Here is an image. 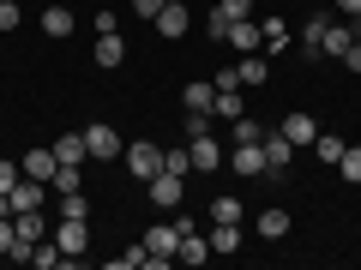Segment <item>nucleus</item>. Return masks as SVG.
Wrapping results in <instances>:
<instances>
[{"mask_svg": "<svg viewBox=\"0 0 361 270\" xmlns=\"http://www.w3.org/2000/svg\"><path fill=\"white\" fill-rule=\"evenodd\" d=\"M343 66H349V72H361V37L349 42V54H343Z\"/></svg>", "mask_w": 361, "mask_h": 270, "instance_id": "4c0bfd02", "label": "nucleus"}, {"mask_svg": "<svg viewBox=\"0 0 361 270\" xmlns=\"http://www.w3.org/2000/svg\"><path fill=\"white\" fill-rule=\"evenodd\" d=\"M259 37H265V49H283V42H289V25H283V18H265Z\"/></svg>", "mask_w": 361, "mask_h": 270, "instance_id": "393cba45", "label": "nucleus"}, {"mask_svg": "<svg viewBox=\"0 0 361 270\" xmlns=\"http://www.w3.org/2000/svg\"><path fill=\"white\" fill-rule=\"evenodd\" d=\"M175 258H180V264H205V258H211V240H199V234L187 229V234H180V246H175Z\"/></svg>", "mask_w": 361, "mask_h": 270, "instance_id": "dca6fc26", "label": "nucleus"}, {"mask_svg": "<svg viewBox=\"0 0 361 270\" xmlns=\"http://www.w3.org/2000/svg\"><path fill=\"white\" fill-rule=\"evenodd\" d=\"M337 168H343V180H355V186H361V144H349V150L337 156Z\"/></svg>", "mask_w": 361, "mask_h": 270, "instance_id": "c85d7f7f", "label": "nucleus"}, {"mask_svg": "<svg viewBox=\"0 0 361 270\" xmlns=\"http://www.w3.org/2000/svg\"><path fill=\"white\" fill-rule=\"evenodd\" d=\"M235 78H241V90H247V84H265V78H271V66L259 60V54H241V60H235Z\"/></svg>", "mask_w": 361, "mask_h": 270, "instance_id": "a211bd4d", "label": "nucleus"}, {"mask_svg": "<svg viewBox=\"0 0 361 270\" xmlns=\"http://www.w3.org/2000/svg\"><path fill=\"white\" fill-rule=\"evenodd\" d=\"M90 25H97V37H109V30H121V13H97Z\"/></svg>", "mask_w": 361, "mask_h": 270, "instance_id": "72a5a7b5", "label": "nucleus"}, {"mask_svg": "<svg viewBox=\"0 0 361 270\" xmlns=\"http://www.w3.org/2000/svg\"><path fill=\"white\" fill-rule=\"evenodd\" d=\"M18 246V229H13V217H0V252H13Z\"/></svg>", "mask_w": 361, "mask_h": 270, "instance_id": "473e14b6", "label": "nucleus"}, {"mask_svg": "<svg viewBox=\"0 0 361 270\" xmlns=\"http://www.w3.org/2000/svg\"><path fill=\"white\" fill-rule=\"evenodd\" d=\"M18 18H25V6L18 0H0V30H18Z\"/></svg>", "mask_w": 361, "mask_h": 270, "instance_id": "c756f323", "label": "nucleus"}, {"mask_svg": "<svg viewBox=\"0 0 361 270\" xmlns=\"http://www.w3.org/2000/svg\"><path fill=\"white\" fill-rule=\"evenodd\" d=\"M259 234H265V240H283L289 234V210H277V205L259 210Z\"/></svg>", "mask_w": 361, "mask_h": 270, "instance_id": "6ab92c4d", "label": "nucleus"}, {"mask_svg": "<svg viewBox=\"0 0 361 270\" xmlns=\"http://www.w3.org/2000/svg\"><path fill=\"white\" fill-rule=\"evenodd\" d=\"M187 156H193V168H205V174H211V168H223V162H229V156H223V144L211 139V132H199V139L187 144Z\"/></svg>", "mask_w": 361, "mask_h": 270, "instance_id": "0eeeda50", "label": "nucleus"}, {"mask_svg": "<svg viewBox=\"0 0 361 270\" xmlns=\"http://www.w3.org/2000/svg\"><path fill=\"white\" fill-rule=\"evenodd\" d=\"M175 246H180L175 222H151V229H145V252H151V258H169V264H175Z\"/></svg>", "mask_w": 361, "mask_h": 270, "instance_id": "f03ea898", "label": "nucleus"}, {"mask_svg": "<svg viewBox=\"0 0 361 270\" xmlns=\"http://www.w3.org/2000/svg\"><path fill=\"white\" fill-rule=\"evenodd\" d=\"M18 168H25L30 180H54V168H61V156H54V150H30L25 162H18Z\"/></svg>", "mask_w": 361, "mask_h": 270, "instance_id": "2eb2a0df", "label": "nucleus"}, {"mask_svg": "<svg viewBox=\"0 0 361 270\" xmlns=\"http://www.w3.org/2000/svg\"><path fill=\"white\" fill-rule=\"evenodd\" d=\"M151 25H157V37H169V42H180V37H187V6H180V0H169L163 13L151 18Z\"/></svg>", "mask_w": 361, "mask_h": 270, "instance_id": "6e6552de", "label": "nucleus"}, {"mask_svg": "<svg viewBox=\"0 0 361 270\" xmlns=\"http://www.w3.org/2000/svg\"><path fill=\"white\" fill-rule=\"evenodd\" d=\"M223 42H235V54H259V49H265V37H259V25H253V18H235Z\"/></svg>", "mask_w": 361, "mask_h": 270, "instance_id": "1a4fd4ad", "label": "nucleus"}, {"mask_svg": "<svg viewBox=\"0 0 361 270\" xmlns=\"http://www.w3.org/2000/svg\"><path fill=\"white\" fill-rule=\"evenodd\" d=\"M85 150L90 156H121L127 144H121V132L109 127V120H97V127H85Z\"/></svg>", "mask_w": 361, "mask_h": 270, "instance_id": "7ed1b4c3", "label": "nucleus"}, {"mask_svg": "<svg viewBox=\"0 0 361 270\" xmlns=\"http://www.w3.org/2000/svg\"><path fill=\"white\" fill-rule=\"evenodd\" d=\"M343 150H349V144L337 139V132H319V139H313V156H319V162H337Z\"/></svg>", "mask_w": 361, "mask_h": 270, "instance_id": "5701e85b", "label": "nucleus"}, {"mask_svg": "<svg viewBox=\"0 0 361 270\" xmlns=\"http://www.w3.org/2000/svg\"><path fill=\"white\" fill-rule=\"evenodd\" d=\"M121 60H127V49H121V30L97 37V66H121Z\"/></svg>", "mask_w": 361, "mask_h": 270, "instance_id": "412c9836", "label": "nucleus"}, {"mask_svg": "<svg viewBox=\"0 0 361 270\" xmlns=\"http://www.w3.org/2000/svg\"><path fill=\"white\" fill-rule=\"evenodd\" d=\"M325 25H331V18H307V30H301V42H307V54H319V42H325Z\"/></svg>", "mask_w": 361, "mask_h": 270, "instance_id": "cd10ccee", "label": "nucleus"}, {"mask_svg": "<svg viewBox=\"0 0 361 270\" xmlns=\"http://www.w3.org/2000/svg\"><path fill=\"white\" fill-rule=\"evenodd\" d=\"M163 168H169V174H180V180H187V168H193V156H180V150H163Z\"/></svg>", "mask_w": 361, "mask_h": 270, "instance_id": "7c9ffc66", "label": "nucleus"}, {"mask_svg": "<svg viewBox=\"0 0 361 270\" xmlns=\"http://www.w3.org/2000/svg\"><path fill=\"white\" fill-rule=\"evenodd\" d=\"M211 222H241V198H211Z\"/></svg>", "mask_w": 361, "mask_h": 270, "instance_id": "a878e982", "label": "nucleus"}, {"mask_svg": "<svg viewBox=\"0 0 361 270\" xmlns=\"http://www.w3.org/2000/svg\"><path fill=\"white\" fill-rule=\"evenodd\" d=\"M349 42H355V30H349V25H325V42H319V54L343 60V54H349Z\"/></svg>", "mask_w": 361, "mask_h": 270, "instance_id": "4468645a", "label": "nucleus"}, {"mask_svg": "<svg viewBox=\"0 0 361 270\" xmlns=\"http://www.w3.org/2000/svg\"><path fill=\"white\" fill-rule=\"evenodd\" d=\"M217 6H223L229 18H247V13H253V0H217Z\"/></svg>", "mask_w": 361, "mask_h": 270, "instance_id": "c9c22d12", "label": "nucleus"}, {"mask_svg": "<svg viewBox=\"0 0 361 270\" xmlns=\"http://www.w3.org/2000/svg\"><path fill=\"white\" fill-rule=\"evenodd\" d=\"M229 168H235V174H265V144H235Z\"/></svg>", "mask_w": 361, "mask_h": 270, "instance_id": "9d476101", "label": "nucleus"}, {"mask_svg": "<svg viewBox=\"0 0 361 270\" xmlns=\"http://www.w3.org/2000/svg\"><path fill=\"white\" fill-rule=\"evenodd\" d=\"M145 186H151V205H180V174H169V168L151 174Z\"/></svg>", "mask_w": 361, "mask_h": 270, "instance_id": "f8f14e48", "label": "nucleus"}, {"mask_svg": "<svg viewBox=\"0 0 361 270\" xmlns=\"http://www.w3.org/2000/svg\"><path fill=\"white\" fill-rule=\"evenodd\" d=\"M54 246H61L66 258H85V246H90V229H85V217H61V229H54Z\"/></svg>", "mask_w": 361, "mask_h": 270, "instance_id": "f257e3e1", "label": "nucleus"}, {"mask_svg": "<svg viewBox=\"0 0 361 270\" xmlns=\"http://www.w3.org/2000/svg\"><path fill=\"white\" fill-rule=\"evenodd\" d=\"M259 144H265V174H283V168H289V156H295V144H289V139H283L277 127H271V132H265Z\"/></svg>", "mask_w": 361, "mask_h": 270, "instance_id": "423d86ee", "label": "nucleus"}, {"mask_svg": "<svg viewBox=\"0 0 361 270\" xmlns=\"http://www.w3.org/2000/svg\"><path fill=\"white\" fill-rule=\"evenodd\" d=\"M277 132H283V139L295 144V150H301V144H313V139H319V127H313V115H283V127H277Z\"/></svg>", "mask_w": 361, "mask_h": 270, "instance_id": "9b49d317", "label": "nucleus"}, {"mask_svg": "<svg viewBox=\"0 0 361 270\" xmlns=\"http://www.w3.org/2000/svg\"><path fill=\"white\" fill-rule=\"evenodd\" d=\"M73 25H78V18H73V6H49V13H42V30H49L54 42H61V37H73Z\"/></svg>", "mask_w": 361, "mask_h": 270, "instance_id": "f3484780", "label": "nucleus"}, {"mask_svg": "<svg viewBox=\"0 0 361 270\" xmlns=\"http://www.w3.org/2000/svg\"><path fill=\"white\" fill-rule=\"evenodd\" d=\"M259 139H265V127H259L253 115H241V120H235V144H259Z\"/></svg>", "mask_w": 361, "mask_h": 270, "instance_id": "bb28decb", "label": "nucleus"}, {"mask_svg": "<svg viewBox=\"0 0 361 270\" xmlns=\"http://www.w3.org/2000/svg\"><path fill=\"white\" fill-rule=\"evenodd\" d=\"M211 115H217V120H241V115H247L241 90H217V103H211Z\"/></svg>", "mask_w": 361, "mask_h": 270, "instance_id": "aec40b11", "label": "nucleus"}, {"mask_svg": "<svg viewBox=\"0 0 361 270\" xmlns=\"http://www.w3.org/2000/svg\"><path fill=\"white\" fill-rule=\"evenodd\" d=\"M211 252H241V222H211Z\"/></svg>", "mask_w": 361, "mask_h": 270, "instance_id": "ddd939ff", "label": "nucleus"}, {"mask_svg": "<svg viewBox=\"0 0 361 270\" xmlns=\"http://www.w3.org/2000/svg\"><path fill=\"white\" fill-rule=\"evenodd\" d=\"M163 6H169V0H133V13H139V18H157Z\"/></svg>", "mask_w": 361, "mask_h": 270, "instance_id": "e433bc0d", "label": "nucleus"}, {"mask_svg": "<svg viewBox=\"0 0 361 270\" xmlns=\"http://www.w3.org/2000/svg\"><path fill=\"white\" fill-rule=\"evenodd\" d=\"M18 174H25L18 162H0V193H13V180H18Z\"/></svg>", "mask_w": 361, "mask_h": 270, "instance_id": "f704fd0d", "label": "nucleus"}, {"mask_svg": "<svg viewBox=\"0 0 361 270\" xmlns=\"http://www.w3.org/2000/svg\"><path fill=\"white\" fill-rule=\"evenodd\" d=\"M54 156H61V162H85V156H90L85 150V132H66V139L54 144Z\"/></svg>", "mask_w": 361, "mask_h": 270, "instance_id": "4be33fe9", "label": "nucleus"}, {"mask_svg": "<svg viewBox=\"0 0 361 270\" xmlns=\"http://www.w3.org/2000/svg\"><path fill=\"white\" fill-rule=\"evenodd\" d=\"M61 217H85V193H61Z\"/></svg>", "mask_w": 361, "mask_h": 270, "instance_id": "2f4dec72", "label": "nucleus"}, {"mask_svg": "<svg viewBox=\"0 0 361 270\" xmlns=\"http://www.w3.org/2000/svg\"><path fill=\"white\" fill-rule=\"evenodd\" d=\"M6 198H13V210H42V198H49V180H30V174H18Z\"/></svg>", "mask_w": 361, "mask_h": 270, "instance_id": "39448f33", "label": "nucleus"}, {"mask_svg": "<svg viewBox=\"0 0 361 270\" xmlns=\"http://www.w3.org/2000/svg\"><path fill=\"white\" fill-rule=\"evenodd\" d=\"M121 156H127V162H133V180H151V174H163V150H157V144H133V150H121Z\"/></svg>", "mask_w": 361, "mask_h": 270, "instance_id": "20e7f679", "label": "nucleus"}, {"mask_svg": "<svg viewBox=\"0 0 361 270\" xmlns=\"http://www.w3.org/2000/svg\"><path fill=\"white\" fill-rule=\"evenodd\" d=\"M337 6H343V13H349V18H355V13H361V0H337Z\"/></svg>", "mask_w": 361, "mask_h": 270, "instance_id": "58836bf2", "label": "nucleus"}, {"mask_svg": "<svg viewBox=\"0 0 361 270\" xmlns=\"http://www.w3.org/2000/svg\"><path fill=\"white\" fill-rule=\"evenodd\" d=\"M180 96H187V108H205V115H211V103H217V84H187Z\"/></svg>", "mask_w": 361, "mask_h": 270, "instance_id": "b1692460", "label": "nucleus"}]
</instances>
